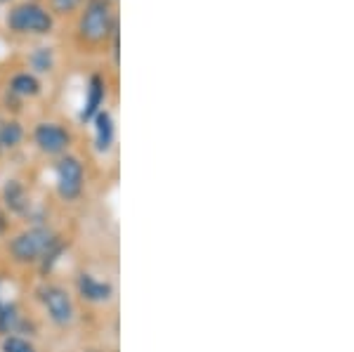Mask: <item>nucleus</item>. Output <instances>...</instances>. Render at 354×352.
Wrapping results in <instances>:
<instances>
[{
  "label": "nucleus",
  "instance_id": "obj_1",
  "mask_svg": "<svg viewBox=\"0 0 354 352\" xmlns=\"http://www.w3.org/2000/svg\"><path fill=\"white\" fill-rule=\"evenodd\" d=\"M8 253L15 263L19 265H38L48 268L57 255L62 253V239L55 234L50 227L33 225L15 234L8 243Z\"/></svg>",
  "mask_w": 354,
  "mask_h": 352
},
{
  "label": "nucleus",
  "instance_id": "obj_2",
  "mask_svg": "<svg viewBox=\"0 0 354 352\" xmlns=\"http://www.w3.org/2000/svg\"><path fill=\"white\" fill-rule=\"evenodd\" d=\"M118 31V15L113 8V0H85L78 10L76 38L81 45L100 48L106 45Z\"/></svg>",
  "mask_w": 354,
  "mask_h": 352
},
{
  "label": "nucleus",
  "instance_id": "obj_3",
  "mask_svg": "<svg viewBox=\"0 0 354 352\" xmlns=\"http://www.w3.org/2000/svg\"><path fill=\"white\" fill-rule=\"evenodd\" d=\"M3 21L12 36L21 38H48L57 26V17L41 0H15Z\"/></svg>",
  "mask_w": 354,
  "mask_h": 352
},
{
  "label": "nucleus",
  "instance_id": "obj_4",
  "mask_svg": "<svg viewBox=\"0 0 354 352\" xmlns=\"http://www.w3.org/2000/svg\"><path fill=\"white\" fill-rule=\"evenodd\" d=\"M85 187V166L78 156L62 154L55 163V189L62 201L71 203L83 194Z\"/></svg>",
  "mask_w": 354,
  "mask_h": 352
},
{
  "label": "nucleus",
  "instance_id": "obj_5",
  "mask_svg": "<svg viewBox=\"0 0 354 352\" xmlns=\"http://www.w3.org/2000/svg\"><path fill=\"white\" fill-rule=\"evenodd\" d=\"M31 140L36 145V149L45 156H62L68 154L73 145V135L64 123L57 121H41L33 126Z\"/></svg>",
  "mask_w": 354,
  "mask_h": 352
},
{
  "label": "nucleus",
  "instance_id": "obj_6",
  "mask_svg": "<svg viewBox=\"0 0 354 352\" xmlns=\"http://www.w3.org/2000/svg\"><path fill=\"white\" fill-rule=\"evenodd\" d=\"M41 303L57 326H68L73 322V317H76L71 293L59 284H45L41 288Z\"/></svg>",
  "mask_w": 354,
  "mask_h": 352
},
{
  "label": "nucleus",
  "instance_id": "obj_7",
  "mask_svg": "<svg viewBox=\"0 0 354 352\" xmlns=\"http://www.w3.org/2000/svg\"><path fill=\"white\" fill-rule=\"evenodd\" d=\"M106 95H109V83L102 73H93L85 83V98L81 104V111H78V121L81 123H90L93 118L104 109Z\"/></svg>",
  "mask_w": 354,
  "mask_h": 352
},
{
  "label": "nucleus",
  "instance_id": "obj_8",
  "mask_svg": "<svg viewBox=\"0 0 354 352\" xmlns=\"http://www.w3.org/2000/svg\"><path fill=\"white\" fill-rule=\"evenodd\" d=\"M90 123H93L95 130V149L100 154H109L113 149V142H116V121H113V113L104 106Z\"/></svg>",
  "mask_w": 354,
  "mask_h": 352
},
{
  "label": "nucleus",
  "instance_id": "obj_9",
  "mask_svg": "<svg viewBox=\"0 0 354 352\" xmlns=\"http://www.w3.org/2000/svg\"><path fill=\"white\" fill-rule=\"evenodd\" d=\"M26 66H28L26 71L36 73L38 78L48 76V73H53L57 69V50L48 43L33 45L26 53Z\"/></svg>",
  "mask_w": 354,
  "mask_h": 352
},
{
  "label": "nucleus",
  "instance_id": "obj_10",
  "mask_svg": "<svg viewBox=\"0 0 354 352\" xmlns=\"http://www.w3.org/2000/svg\"><path fill=\"white\" fill-rule=\"evenodd\" d=\"M8 93L17 100H33L43 93V83L36 73L31 71H17L8 81Z\"/></svg>",
  "mask_w": 354,
  "mask_h": 352
},
{
  "label": "nucleus",
  "instance_id": "obj_11",
  "mask_svg": "<svg viewBox=\"0 0 354 352\" xmlns=\"http://www.w3.org/2000/svg\"><path fill=\"white\" fill-rule=\"evenodd\" d=\"M78 286V293H81L83 300H88V303H109L111 296H113V286L109 281L104 279H97L95 275H81L76 281Z\"/></svg>",
  "mask_w": 354,
  "mask_h": 352
},
{
  "label": "nucleus",
  "instance_id": "obj_12",
  "mask_svg": "<svg viewBox=\"0 0 354 352\" xmlns=\"http://www.w3.org/2000/svg\"><path fill=\"white\" fill-rule=\"evenodd\" d=\"M26 130L17 118H0V151H15L24 142Z\"/></svg>",
  "mask_w": 354,
  "mask_h": 352
},
{
  "label": "nucleus",
  "instance_id": "obj_13",
  "mask_svg": "<svg viewBox=\"0 0 354 352\" xmlns=\"http://www.w3.org/2000/svg\"><path fill=\"white\" fill-rule=\"evenodd\" d=\"M3 201L5 206L12 213H26L31 201H28V192L26 187L19 183V180H8L3 187Z\"/></svg>",
  "mask_w": 354,
  "mask_h": 352
},
{
  "label": "nucleus",
  "instance_id": "obj_14",
  "mask_svg": "<svg viewBox=\"0 0 354 352\" xmlns=\"http://www.w3.org/2000/svg\"><path fill=\"white\" fill-rule=\"evenodd\" d=\"M0 348H3V352H38L31 340L24 336H17V333H5Z\"/></svg>",
  "mask_w": 354,
  "mask_h": 352
},
{
  "label": "nucleus",
  "instance_id": "obj_15",
  "mask_svg": "<svg viewBox=\"0 0 354 352\" xmlns=\"http://www.w3.org/2000/svg\"><path fill=\"white\" fill-rule=\"evenodd\" d=\"M85 0H48V10L55 17H71L83 8Z\"/></svg>",
  "mask_w": 354,
  "mask_h": 352
},
{
  "label": "nucleus",
  "instance_id": "obj_16",
  "mask_svg": "<svg viewBox=\"0 0 354 352\" xmlns=\"http://www.w3.org/2000/svg\"><path fill=\"white\" fill-rule=\"evenodd\" d=\"M5 227H8V220H5L3 211H0V234H3V232H5Z\"/></svg>",
  "mask_w": 354,
  "mask_h": 352
},
{
  "label": "nucleus",
  "instance_id": "obj_17",
  "mask_svg": "<svg viewBox=\"0 0 354 352\" xmlns=\"http://www.w3.org/2000/svg\"><path fill=\"white\" fill-rule=\"evenodd\" d=\"M15 0H0V5H12Z\"/></svg>",
  "mask_w": 354,
  "mask_h": 352
}]
</instances>
